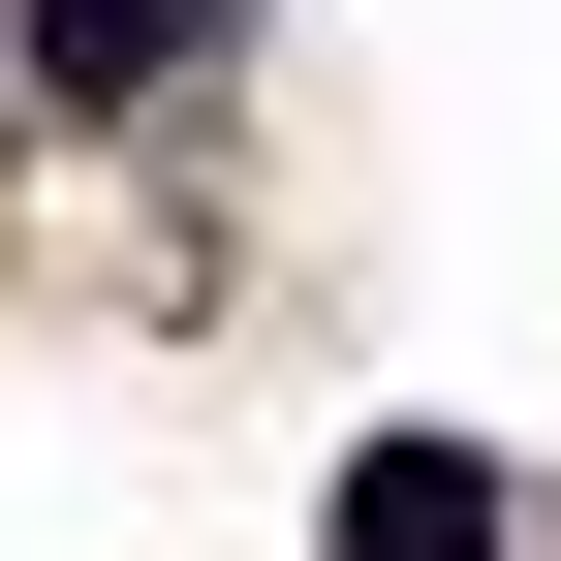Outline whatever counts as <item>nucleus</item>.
I'll use <instances>...</instances> for the list:
<instances>
[{
  "instance_id": "f257e3e1",
  "label": "nucleus",
  "mask_w": 561,
  "mask_h": 561,
  "mask_svg": "<svg viewBox=\"0 0 561 561\" xmlns=\"http://www.w3.org/2000/svg\"><path fill=\"white\" fill-rule=\"evenodd\" d=\"M187 62H219V0H32V94H94V125L187 94Z\"/></svg>"
},
{
  "instance_id": "f03ea898",
  "label": "nucleus",
  "mask_w": 561,
  "mask_h": 561,
  "mask_svg": "<svg viewBox=\"0 0 561 561\" xmlns=\"http://www.w3.org/2000/svg\"><path fill=\"white\" fill-rule=\"evenodd\" d=\"M343 561H500V468H468V437H375V468H343Z\"/></svg>"
}]
</instances>
